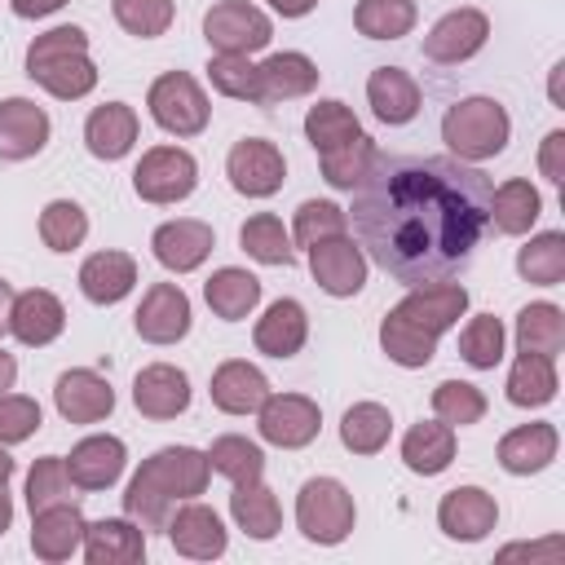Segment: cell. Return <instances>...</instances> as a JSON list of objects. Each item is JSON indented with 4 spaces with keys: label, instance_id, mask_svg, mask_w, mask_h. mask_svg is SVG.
<instances>
[{
    "label": "cell",
    "instance_id": "8992f818",
    "mask_svg": "<svg viewBox=\"0 0 565 565\" xmlns=\"http://www.w3.org/2000/svg\"><path fill=\"white\" fill-rule=\"evenodd\" d=\"M353 521H358V508H353V494L344 490V481L335 477H309L296 494V525L309 543H322V547H335L353 534Z\"/></svg>",
    "mask_w": 565,
    "mask_h": 565
},
{
    "label": "cell",
    "instance_id": "836d02e7",
    "mask_svg": "<svg viewBox=\"0 0 565 565\" xmlns=\"http://www.w3.org/2000/svg\"><path fill=\"white\" fill-rule=\"evenodd\" d=\"M203 300H207V309H212L216 318L243 322V318L260 305V278L247 274V269H238V265H225V269H216V274L203 282Z\"/></svg>",
    "mask_w": 565,
    "mask_h": 565
},
{
    "label": "cell",
    "instance_id": "11a10c76",
    "mask_svg": "<svg viewBox=\"0 0 565 565\" xmlns=\"http://www.w3.org/2000/svg\"><path fill=\"white\" fill-rule=\"evenodd\" d=\"M9 4H13L18 18H49V13H57L66 0H9Z\"/></svg>",
    "mask_w": 565,
    "mask_h": 565
},
{
    "label": "cell",
    "instance_id": "f5cc1de1",
    "mask_svg": "<svg viewBox=\"0 0 565 565\" xmlns=\"http://www.w3.org/2000/svg\"><path fill=\"white\" fill-rule=\"evenodd\" d=\"M44 424L40 402L22 397V393H0V446H18L26 437H35Z\"/></svg>",
    "mask_w": 565,
    "mask_h": 565
},
{
    "label": "cell",
    "instance_id": "d590c367",
    "mask_svg": "<svg viewBox=\"0 0 565 565\" xmlns=\"http://www.w3.org/2000/svg\"><path fill=\"white\" fill-rule=\"evenodd\" d=\"M556 388H561L556 358H543V353H521L512 362V371H508V384H503L508 402L512 406H525V411L530 406H547L556 397Z\"/></svg>",
    "mask_w": 565,
    "mask_h": 565
},
{
    "label": "cell",
    "instance_id": "d4e9b609",
    "mask_svg": "<svg viewBox=\"0 0 565 565\" xmlns=\"http://www.w3.org/2000/svg\"><path fill=\"white\" fill-rule=\"evenodd\" d=\"M141 556H146V530L132 516H102L84 525L88 565H137Z\"/></svg>",
    "mask_w": 565,
    "mask_h": 565
},
{
    "label": "cell",
    "instance_id": "7a4b0ae2",
    "mask_svg": "<svg viewBox=\"0 0 565 565\" xmlns=\"http://www.w3.org/2000/svg\"><path fill=\"white\" fill-rule=\"evenodd\" d=\"M468 309V287L459 282H433V287H411L402 305H393L380 322V349L388 362L419 371L433 362L441 331H450Z\"/></svg>",
    "mask_w": 565,
    "mask_h": 565
},
{
    "label": "cell",
    "instance_id": "d6a6232c",
    "mask_svg": "<svg viewBox=\"0 0 565 565\" xmlns=\"http://www.w3.org/2000/svg\"><path fill=\"white\" fill-rule=\"evenodd\" d=\"M230 516H234V525H238L247 539H256V543H265V539H274V534L282 530V508H278L274 490H269L260 477L234 486V494H230Z\"/></svg>",
    "mask_w": 565,
    "mask_h": 565
},
{
    "label": "cell",
    "instance_id": "f546056e",
    "mask_svg": "<svg viewBox=\"0 0 565 565\" xmlns=\"http://www.w3.org/2000/svg\"><path fill=\"white\" fill-rule=\"evenodd\" d=\"M556 446H561V437H556V428L552 424H521V428H512V433H503V441H499V463H503V472H512V477H530V472H543L552 459H556Z\"/></svg>",
    "mask_w": 565,
    "mask_h": 565
},
{
    "label": "cell",
    "instance_id": "ffe728a7",
    "mask_svg": "<svg viewBox=\"0 0 565 565\" xmlns=\"http://www.w3.org/2000/svg\"><path fill=\"white\" fill-rule=\"evenodd\" d=\"M132 406L146 419H177L190 406V375L172 362H150L132 380Z\"/></svg>",
    "mask_w": 565,
    "mask_h": 565
},
{
    "label": "cell",
    "instance_id": "1f68e13d",
    "mask_svg": "<svg viewBox=\"0 0 565 565\" xmlns=\"http://www.w3.org/2000/svg\"><path fill=\"white\" fill-rule=\"evenodd\" d=\"M455 459V428L441 419H419L415 428H406L402 437V463L415 477H437L446 472Z\"/></svg>",
    "mask_w": 565,
    "mask_h": 565
},
{
    "label": "cell",
    "instance_id": "4fadbf2b",
    "mask_svg": "<svg viewBox=\"0 0 565 565\" xmlns=\"http://www.w3.org/2000/svg\"><path fill=\"white\" fill-rule=\"evenodd\" d=\"M309 252V274L313 282L327 291V296H358L366 287V256L362 247H353L349 234H335V238H318Z\"/></svg>",
    "mask_w": 565,
    "mask_h": 565
},
{
    "label": "cell",
    "instance_id": "816d5d0a",
    "mask_svg": "<svg viewBox=\"0 0 565 565\" xmlns=\"http://www.w3.org/2000/svg\"><path fill=\"white\" fill-rule=\"evenodd\" d=\"M335 234H349V216L344 207L327 203V199H305L296 207V225H291V238L300 247H313L318 238H335Z\"/></svg>",
    "mask_w": 565,
    "mask_h": 565
},
{
    "label": "cell",
    "instance_id": "4dcf8cb0",
    "mask_svg": "<svg viewBox=\"0 0 565 565\" xmlns=\"http://www.w3.org/2000/svg\"><path fill=\"white\" fill-rule=\"evenodd\" d=\"M256 71H260V106H278L318 88V66L305 53H269Z\"/></svg>",
    "mask_w": 565,
    "mask_h": 565
},
{
    "label": "cell",
    "instance_id": "74e56055",
    "mask_svg": "<svg viewBox=\"0 0 565 565\" xmlns=\"http://www.w3.org/2000/svg\"><path fill=\"white\" fill-rule=\"evenodd\" d=\"M388 433H393V415L380 402H353L340 419V441L353 455H380L388 446Z\"/></svg>",
    "mask_w": 565,
    "mask_h": 565
},
{
    "label": "cell",
    "instance_id": "ba28073f",
    "mask_svg": "<svg viewBox=\"0 0 565 565\" xmlns=\"http://www.w3.org/2000/svg\"><path fill=\"white\" fill-rule=\"evenodd\" d=\"M199 185V163L181 146H150L132 168V190L141 203H181Z\"/></svg>",
    "mask_w": 565,
    "mask_h": 565
},
{
    "label": "cell",
    "instance_id": "83f0119b",
    "mask_svg": "<svg viewBox=\"0 0 565 565\" xmlns=\"http://www.w3.org/2000/svg\"><path fill=\"white\" fill-rule=\"evenodd\" d=\"M252 340H256V349H260L265 358H296V353L305 349V340H309L305 305H300V300H291V296L274 300V305L256 318Z\"/></svg>",
    "mask_w": 565,
    "mask_h": 565
},
{
    "label": "cell",
    "instance_id": "603a6c76",
    "mask_svg": "<svg viewBox=\"0 0 565 565\" xmlns=\"http://www.w3.org/2000/svg\"><path fill=\"white\" fill-rule=\"evenodd\" d=\"M137 132H141V124H137V110L128 102L93 106L88 119H84V146H88V154L93 159H106V163L124 159L137 146Z\"/></svg>",
    "mask_w": 565,
    "mask_h": 565
},
{
    "label": "cell",
    "instance_id": "6da1fadb",
    "mask_svg": "<svg viewBox=\"0 0 565 565\" xmlns=\"http://www.w3.org/2000/svg\"><path fill=\"white\" fill-rule=\"evenodd\" d=\"M494 181L455 154H371L353 185V230L402 287L463 274L490 230Z\"/></svg>",
    "mask_w": 565,
    "mask_h": 565
},
{
    "label": "cell",
    "instance_id": "3957f363",
    "mask_svg": "<svg viewBox=\"0 0 565 565\" xmlns=\"http://www.w3.org/2000/svg\"><path fill=\"white\" fill-rule=\"evenodd\" d=\"M207 455L194 446H163L154 450L124 490V516H132L141 530H163L172 508L185 499H199L207 490Z\"/></svg>",
    "mask_w": 565,
    "mask_h": 565
},
{
    "label": "cell",
    "instance_id": "5b68a950",
    "mask_svg": "<svg viewBox=\"0 0 565 565\" xmlns=\"http://www.w3.org/2000/svg\"><path fill=\"white\" fill-rule=\"evenodd\" d=\"M512 137V119L494 97H463L441 115V141L463 163H486L503 154Z\"/></svg>",
    "mask_w": 565,
    "mask_h": 565
},
{
    "label": "cell",
    "instance_id": "e575fe53",
    "mask_svg": "<svg viewBox=\"0 0 565 565\" xmlns=\"http://www.w3.org/2000/svg\"><path fill=\"white\" fill-rule=\"evenodd\" d=\"M539 216H543V194L525 177H512L499 190H490V221L499 234H530Z\"/></svg>",
    "mask_w": 565,
    "mask_h": 565
},
{
    "label": "cell",
    "instance_id": "60d3db41",
    "mask_svg": "<svg viewBox=\"0 0 565 565\" xmlns=\"http://www.w3.org/2000/svg\"><path fill=\"white\" fill-rule=\"evenodd\" d=\"M238 243H243V252H247L252 260H260V265H291V260H296L291 234L282 230V221H278L274 212L247 216L243 230H238Z\"/></svg>",
    "mask_w": 565,
    "mask_h": 565
},
{
    "label": "cell",
    "instance_id": "6f0895ef",
    "mask_svg": "<svg viewBox=\"0 0 565 565\" xmlns=\"http://www.w3.org/2000/svg\"><path fill=\"white\" fill-rule=\"evenodd\" d=\"M13 380H18V362H13V353H4V349H0V393H9V388H13Z\"/></svg>",
    "mask_w": 565,
    "mask_h": 565
},
{
    "label": "cell",
    "instance_id": "ac0fdd59",
    "mask_svg": "<svg viewBox=\"0 0 565 565\" xmlns=\"http://www.w3.org/2000/svg\"><path fill=\"white\" fill-rule=\"evenodd\" d=\"M150 247H154V260H159L163 269H172V274H190V269H199V265L212 256L216 234H212L207 221L177 216V221H163V225L154 230Z\"/></svg>",
    "mask_w": 565,
    "mask_h": 565
},
{
    "label": "cell",
    "instance_id": "30bf717a",
    "mask_svg": "<svg viewBox=\"0 0 565 565\" xmlns=\"http://www.w3.org/2000/svg\"><path fill=\"white\" fill-rule=\"evenodd\" d=\"M256 428L269 446L278 450H300L318 437L322 428V411L313 397L305 393H269L260 406H256Z\"/></svg>",
    "mask_w": 565,
    "mask_h": 565
},
{
    "label": "cell",
    "instance_id": "277c9868",
    "mask_svg": "<svg viewBox=\"0 0 565 565\" xmlns=\"http://www.w3.org/2000/svg\"><path fill=\"white\" fill-rule=\"evenodd\" d=\"M26 75L57 102H79L97 88V66L88 57V35L79 26H53L31 40Z\"/></svg>",
    "mask_w": 565,
    "mask_h": 565
},
{
    "label": "cell",
    "instance_id": "7bdbcfd3",
    "mask_svg": "<svg viewBox=\"0 0 565 565\" xmlns=\"http://www.w3.org/2000/svg\"><path fill=\"white\" fill-rule=\"evenodd\" d=\"M207 455V468L212 472H221L225 481H256L260 472H265V450L256 446V441H247V437H238V433H225V437H216L212 441V450H203Z\"/></svg>",
    "mask_w": 565,
    "mask_h": 565
},
{
    "label": "cell",
    "instance_id": "f35d334b",
    "mask_svg": "<svg viewBox=\"0 0 565 565\" xmlns=\"http://www.w3.org/2000/svg\"><path fill=\"white\" fill-rule=\"evenodd\" d=\"M305 137H309V146L322 154V150H335V146L353 141V137H362V124H358V115H353L344 102L322 97V102H313L309 115H305Z\"/></svg>",
    "mask_w": 565,
    "mask_h": 565
},
{
    "label": "cell",
    "instance_id": "5bb4252c",
    "mask_svg": "<svg viewBox=\"0 0 565 565\" xmlns=\"http://www.w3.org/2000/svg\"><path fill=\"white\" fill-rule=\"evenodd\" d=\"M437 525L455 543H481L499 525V503L481 486H455L437 503Z\"/></svg>",
    "mask_w": 565,
    "mask_h": 565
},
{
    "label": "cell",
    "instance_id": "680465c9",
    "mask_svg": "<svg viewBox=\"0 0 565 565\" xmlns=\"http://www.w3.org/2000/svg\"><path fill=\"white\" fill-rule=\"evenodd\" d=\"M13 296H18V291H13V287L0 278V331H9V309H13Z\"/></svg>",
    "mask_w": 565,
    "mask_h": 565
},
{
    "label": "cell",
    "instance_id": "f6af8a7d",
    "mask_svg": "<svg viewBox=\"0 0 565 565\" xmlns=\"http://www.w3.org/2000/svg\"><path fill=\"white\" fill-rule=\"evenodd\" d=\"M75 499L79 494H75V481H71L62 455H44L31 463V472H26V508L31 512H44L53 503H75Z\"/></svg>",
    "mask_w": 565,
    "mask_h": 565
},
{
    "label": "cell",
    "instance_id": "9c48e42d",
    "mask_svg": "<svg viewBox=\"0 0 565 565\" xmlns=\"http://www.w3.org/2000/svg\"><path fill=\"white\" fill-rule=\"evenodd\" d=\"M203 40L216 53H256L274 40V22L247 0H216L203 13Z\"/></svg>",
    "mask_w": 565,
    "mask_h": 565
},
{
    "label": "cell",
    "instance_id": "b9f144b4",
    "mask_svg": "<svg viewBox=\"0 0 565 565\" xmlns=\"http://www.w3.org/2000/svg\"><path fill=\"white\" fill-rule=\"evenodd\" d=\"M207 79L221 97H234V102H252L260 106V71L247 53H212L207 57Z\"/></svg>",
    "mask_w": 565,
    "mask_h": 565
},
{
    "label": "cell",
    "instance_id": "e0dca14e",
    "mask_svg": "<svg viewBox=\"0 0 565 565\" xmlns=\"http://www.w3.org/2000/svg\"><path fill=\"white\" fill-rule=\"evenodd\" d=\"M163 534H168V543H172L181 556H190V561H216V556H225V543H230L221 516H216L207 503H194V499H185V508H177V512L168 516Z\"/></svg>",
    "mask_w": 565,
    "mask_h": 565
},
{
    "label": "cell",
    "instance_id": "94428289",
    "mask_svg": "<svg viewBox=\"0 0 565 565\" xmlns=\"http://www.w3.org/2000/svg\"><path fill=\"white\" fill-rule=\"evenodd\" d=\"M9 477H13V459H9V450L0 446V486H9Z\"/></svg>",
    "mask_w": 565,
    "mask_h": 565
},
{
    "label": "cell",
    "instance_id": "bcb514c9",
    "mask_svg": "<svg viewBox=\"0 0 565 565\" xmlns=\"http://www.w3.org/2000/svg\"><path fill=\"white\" fill-rule=\"evenodd\" d=\"M40 238L49 252H75L88 238V212L75 199H53L40 212Z\"/></svg>",
    "mask_w": 565,
    "mask_h": 565
},
{
    "label": "cell",
    "instance_id": "9f6ffc18",
    "mask_svg": "<svg viewBox=\"0 0 565 565\" xmlns=\"http://www.w3.org/2000/svg\"><path fill=\"white\" fill-rule=\"evenodd\" d=\"M282 18H305V13H313L318 9V0H269Z\"/></svg>",
    "mask_w": 565,
    "mask_h": 565
},
{
    "label": "cell",
    "instance_id": "4316f807",
    "mask_svg": "<svg viewBox=\"0 0 565 565\" xmlns=\"http://www.w3.org/2000/svg\"><path fill=\"white\" fill-rule=\"evenodd\" d=\"M366 102H371L375 119L388 124V128L411 124V119L419 115V106H424L415 75L402 71V66H375L371 79H366Z\"/></svg>",
    "mask_w": 565,
    "mask_h": 565
},
{
    "label": "cell",
    "instance_id": "f907efd6",
    "mask_svg": "<svg viewBox=\"0 0 565 565\" xmlns=\"http://www.w3.org/2000/svg\"><path fill=\"white\" fill-rule=\"evenodd\" d=\"M110 13H115V22H119L128 35L154 40V35H163V31L172 26L177 4H172V0H110Z\"/></svg>",
    "mask_w": 565,
    "mask_h": 565
},
{
    "label": "cell",
    "instance_id": "ee69618b",
    "mask_svg": "<svg viewBox=\"0 0 565 565\" xmlns=\"http://www.w3.org/2000/svg\"><path fill=\"white\" fill-rule=\"evenodd\" d=\"M353 26L366 40H402L415 26V0H358Z\"/></svg>",
    "mask_w": 565,
    "mask_h": 565
},
{
    "label": "cell",
    "instance_id": "cb8c5ba5",
    "mask_svg": "<svg viewBox=\"0 0 565 565\" xmlns=\"http://www.w3.org/2000/svg\"><path fill=\"white\" fill-rule=\"evenodd\" d=\"M9 331L31 344V349H44L53 344L62 331H66V309L53 291L44 287H31V291H18L13 296V309H9Z\"/></svg>",
    "mask_w": 565,
    "mask_h": 565
},
{
    "label": "cell",
    "instance_id": "44dd1931",
    "mask_svg": "<svg viewBox=\"0 0 565 565\" xmlns=\"http://www.w3.org/2000/svg\"><path fill=\"white\" fill-rule=\"evenodd\" d=\"M49 115L44 106H35L31 97H4L0 102V159L18 163V159H31L49 146Z\"/></svg>",
    "mask_w": 565,
    "mask_h": 565
},
{
    "label": "cell",
    "instance_id": "f1b7e54d",
    "mask_svg": "<svg viewBox=\"0 0 565 565\" xmlns=\"http://www.w3.org/2000/svg\"><path fill=\"white\" fill-rule=\"evenodd\" d=\"M137 287V260L128 252H93L84 265H79V291L93 300V305H119L128 291Z\"/></svg>",
    "mask_w": 565,
    "mask_h": 565
},
{
    "label": "cell",
    "instance_id": "db71d44e",
    "mask_svg": "<svg viewBox=\"0 0 565 565\" xmlns=\"http://www.w3.org/2000/svg\"><path fill=\"white\" fill-rule=\"evenodd\" d=\"M539 172H543L552 185L565 181V132H561V128L543 137V146H539Z\"/></svg>",
    "mask_w": 565,
    "mask_h": 565
},
{
    "label": "cell",
    "instance_id": "7dc6e473",
    "mask_svg": "<svg viewBox=\"0 0 565 565\" xmlns=\"http://www.w3.org/2000/svg\"><path fill=\"white\" fill-rule=\"evenodd\" d=\"M503 322L494 313H477L463 331H459V358L477 371H494L503 362Z\"/></svg>",
    "mask_w": 565,
    "mask_h": 565
},
{
    "label": "cell",
    "instance_id": "681fc988",
    "mask_svg": "<svg viewBox=\"0 0 565 565\" xmlns=\"http://www.w3.org/2000/svg\"><path fill=\"white\" fill-rule=\"evenodd\" d=\"M371 154H375V141H371L366 132H362V137H353V141H344V146H335V150H322V154H318V163H322L327 185H335V190H353V185H358V177L366 172Z\"/></svg>",
    "mask_w": 565,
    "mask_h": 565
},
{
    "label": "cell",
    "instance_id": "52a82bcc",
    "mask_svg": "<svg viewBox=\"0 0 565 565\" xmlns=\"http://www.w3.org/2000/svg\"><path fill=\"white\" fill-rule=\"evenodd\" d=\"M146 106H150V119L172 137H199L212 119V106H207L199 79L185 75V71H163L150 84Z\"/></svg>",
    "mask_w": 565,
    "mask_h": 565
},
{
    "label": "cell",
    "instance_id": "d6986e66",
    "mask_svg": "<svg viewBox=\"0 0 565 565\" xmlns=\"http://www.w3.org/2000/svg\"><path fill=\"white\" fill-rule=\"evenodd\" d=\"M62 459H66L75 490H110L128 463V446L110 433H93V437L75 441L71 455H62Z\"/></svg>",
    "mask_w": 565,
    "mask_h": 565
},
{
    "label": "cell",
    "instance_id": "8fae6325",
    "mask_svg": "<svg viewBox=\"0 0 565 565\" xmlns=\"http://www.w3.org/2000/svg\"><path fill=\"white\" fill-rule=\"evenodd\" d=\"M225 177H230V185H234L238 194H247V199H269V194L282 190L287 163H282V150H278L274 141H265V137H243V141H234V150H230V159H225Z\"/></svg>",
    "mask_w": 565,
    "mask_h": 565
},
{
    "label": "cell",
    "instance_id": "484cf974",
    "mask_svg": "<svg viewBox=\"0 0 565 565\" xmlns=\"http://www.w3.org/2000/svg\"><path fill=\"white\" fill-rule=\"evenodd\" d=\"M207 393H212V406L225 411V415H256V406L269 397V380H265L260 366H252L243 358H230L212 371Z\"/></svg>",
    "mask_w": 565,
    "mask_h": 565
},
{
    "label": "cell",
    "instance_id": "c3c4849f",
    "mask_svg": "<svg viewBox=\"0 0 565 565\" xmlns=\"http://www.w3.org/2000/svg\"><path fill=\"white\" fill-rule=\"evenodd\" d=\"M433 415L441 424H450V428H468V424H477L486 415V393L477 384H468V380H441L433 388Z\"/></svg>",
    "mask_w": 565,
    "mask_h": 565
},
{
    "label": "cell",
    "instance_id": "91938a15",
    "mask_svg": "<svg viewBox=\"0 0 565 565\" xmlns=\"http://www.w3.org/2000/svg\"><path fill=\"white\" fill-rule=\"evenodd\" d=\"M13 525V499H9V486H0V534Z\"/></svg>",
    "mask_w": 565,
    "mask_h": 565
},
{
    "label": "cell",
    "instance_id": "ab89813d",
    "mask_svg": "<svg viewBox=\"0 0 565 565\" xmlns=\"http://www.w3.org/2000/svg\"><path fill=\"white\" fill-rule=\"evenodd\" d=\"M516 274L534 287H556L565 278V234L561 230H543L534 234L521 252H516Z\"/></svg>",
    "mask_w": 565,
    "mask_h": 565
},
{
    "label": "cell",
    "instance_id": "9a60e30c",
    "mask_svg": "<svg viewBox=\"0 0 565 565\" xmlns=\"http://www.w3.org/2000/svg\"><path fill=\"white\" fill-rule=\"evenodd\" d=\"M190 318H194L190 313V296L177 282H154L141 296V305L132 313V327H137V335L146 344H177L190 331Z\"/></svg>",
    "mask_w": 565,
    "mask_h": 565
},
{
    "label": "cell",
    "instance_id": "8d00e7d4",
    "mask_svg": "<svg viewBox=\"0 0 565 565\" xmlns=\"http://www.w3.org/2000/svg\"><path fill=\"white\" fill-rule=\"evenodd\" d=\"M516 349L556 358L565 349V313L552 300H534L516 313Z\"/></svg>",
    "mask_w": 565,
    "mask_h": 565
},
{
    "label": "cell",
    "instance_id": "7402d4cb",
    "mask_svg": "<svg viewBox=\"0 0 565 565\" xmlns=\"http://www.w3.org/2000/svg\"><path fill=\"white\" fill-rule=\"evenodd\" d=\"M84 512L79 503H53L44 512H31V552L49 565L71 561L84 547Z\"/></svg>",
    "mask_w": 565,
    "mask_h": 565
},
{
    "label": "cell",
    "instance_id": "7c38bea8",
    "mask_svg": "<svg viewBox=\"0 0 565 565\" xmlns=\"http://www.w3.org/2000/svg\"><path fill=\"white\" fill-rule=\"evenodd\" d=\"M490 40V18L481 9H450L433 22V31L424 35V57L437 66H459L472 53H481Z\"/></svg>",
    "mask_w": 565,
    "mask_h": 565
},
{
    "label": "cell",
    "instance_id": "2e32d148",
    "mask_svg": "<svg viewBox=\"0 0 565 565\" xmlns=\"http://www.w3.org/2000/svg\"><path fill=\"white\" fill-rule=\"evenodd\" d=\"M53 406L66 424H97L115 411V388L110 380H102L97 371L88 366H75V371H62L57 384H53Z\"/></svg>",
    "mask_w": 565,
    "mask_h": 565
}]
</instances>
